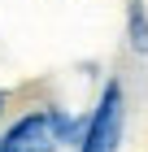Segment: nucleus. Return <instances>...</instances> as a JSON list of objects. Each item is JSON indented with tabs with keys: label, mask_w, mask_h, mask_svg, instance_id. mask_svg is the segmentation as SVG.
I'll list each match as a JSON object with an SVG mask.
<instances>
[{
	"label": "nucleus",
	"mask_w": 148,
	"mask_h": 152,
	"mask_svg": "<svg viewBox=\"0 0 148 152\" xmlns=\"http://www.w3.org/2000/svg\"><path fill=\"white\" fill-rule=\"evenodd\" d=\"M126 39H131L135 57H148V9H144V0H131V9H126Z\"/></svg>",
	"instance_id": "3"
},
{
	"label": "nucleus",
	"mask_w": 148,
	"mask_h": 152,
	"mask_svg": "<svg viewBox=\"0 0 148 152\" xmlns=\"http://www.w3.org/2000/svg\"><path fill=\"white\" fill-rule=\"evenodd\" d=\"M0 109H4V96H0Z\"/></svg>",
	"instance_id": "4"
},
{
	"label": "nucleus",
	"mask_w": 148,
	"mask_h": 152,
	"mask_svg": "<svg viewBox=\"0 0 148 152\" xmlns=\"http://www.w3.org/2000/svg\"><path fill=\"white\" fill-rule=\"evenodd\" d=\"M122 130H126V96H122V83L109 78L96 109L87 113V130L79 139V152H118Z\"/></svg>",
	"instance_id": "2"
},
{
	"label": "nucleus",
	"mask_w": 148,
	"mask_h": 152,
	"mask_svg": "<svg viewBox=\"0 0 148 152\" xmlns=\"http://www.w3.org/2000/svg\"><path fill=\"white\" fill-rule=\"evenodd\" d=\"M83 130H87V117L74 122L61 109H31L9 130H0V152H61L66 143L83 139Z\"/></svg>",
	"instance_id": "1"
}]
</instances>
